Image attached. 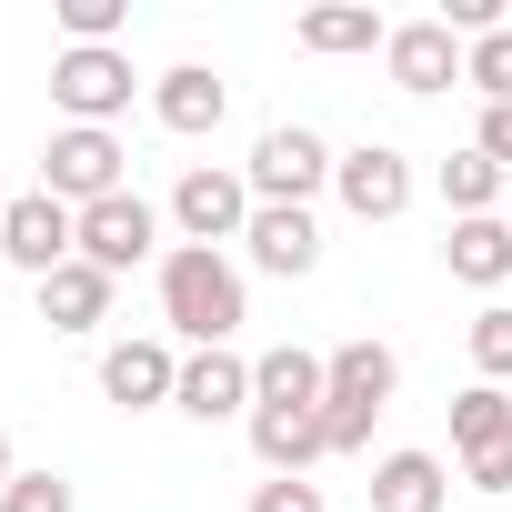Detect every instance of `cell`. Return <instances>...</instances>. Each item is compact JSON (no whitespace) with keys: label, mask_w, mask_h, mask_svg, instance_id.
Wrapping results in <instances>:
<instances>
[{"label":"cell","mask_w":512,"mask_h":512,"mask_svg":"<svg viewBox=\"0 0 512 512\" xmlns=\"http://www.w3.org/2000/svg\"><path fill=\"white\" fill-rule=\"evenodd\" d=\"M161 322H171V342H191V352H231V332L251 322L241 262H231V251H201V241H171V251H161Z\"/></svg>","instance_id":"obj_1"},{"label":"cell","mask_w":512,"mask_h":512,"mask_svg":"<svg viewBox=\"0 0 512 512\" xmlns=\"http://www.w3.org/2000/svg\"><path fill=\"white\" fill-rule=\"evenodd\" d=\"M332 141L322 131H302V121H272L262 141H251V161H241V181H251V201H272V211H312L322 191H332Z\"/></svg>","instance_id":"obj_2"},{"label":"cell","mask_w":512,"mask_h":512,"mask_svg":"<svg viewBox=\"0 0 512 512\" xmlns=\"http://www.w3.org/2000/svg\"><path fill=\"white\" fill-rule=\"evenodd\" d=\"M41 191L71 201V211L131 191V151H121V131H81V121H61V131L41 141Z\"/></svg>","instance_id":"obj_3"},{"label":"cell","mask_w":512,"mask_h":512,"mask_svg":"<svg viewBox=\"0 0 512 512\" xmlns=\"http://www.w3.org/2000/svg\"><path fill=\"white\" fill-rule=\"evenodd\" d=\"M0 262L31 272V292H41L61 262H81V211H71V201H51V191L0 201Z\"/></svg>","instance_id":"obj_4"},{"label":"cell","mask_w":512,"mask_h":512,"mask_svg":"<svg viewBox=\"0 0 512 512\" xmlns=\"http://www.w3.org/2000/svg\"><path fill=\"white\" fill-rule=\"evenodd\" d=\"M251 211H262V201H251V181L221 171V161H191V171L171 181V231L201 241V251H231V241L251 231Z\"/></svg>","instance_id":"obj_5"},{"label":"cell","mask_w":512,"mask_h":512,"mask_svg":"<svg viewBox=\"0 0 512 512\" xmlns=\"http://www.w3.org/2000/svg\"><path fill=\"white\" fill-rule=\"evenodd\" d=\"M131 91H141L131 51H61V61H51V101H61V121H81V131H111V121L131 111Z\"/></svg>","instance_id":"obj_6"},{"label":"cell","mask_w":512,"mask_h":512,"mask_svg":"<svg viewBox=\"0 0 512 512\" xmlns=\"http://www.w3.org/2000/svg\"><path fill=\"white\" fill-rule=\"evenodd\" d=\"M161 221H171V211H151L141 191L91 201V211H81V262H91V272H111V282H121V272H141V262H161Z\"/></svg>","instance_id":"obj_7"},{"label":"cell","mask_w":512,"mask_h":512,"mask_svg":"<svg viewBox=\"0 0 512 512\" xmlns=\"http://www.w3.org/2000/svg\"><path fill=\"white\" fill-rule=\"evenodd\" d=\"M332 201H342L352 221H402V211H412V151L352 141V151L332 161Z\"/></svg>","instance_id":"obj_8"},{"label":"cell","mask_w":512,"mask_h":512,"mask_svg":"<svg viewBox=\"0 0 512 512\" xmlns=\"http://www.w3.org/2000/svg\"><path fill=\"white\" fill-rule=\"evenodd\" d=\"M151 121H161L171 141H211V131L231 121V81H221L211 61H171V71L151 81Z\"/></svg>","instance_id":"obj_9"},{"label":"cell","mask_w":512,"mask_h":512,"mask_svg":"<svg viewBox=\"0 0 512 512\" xmlns=\"http://www.w3.org/2000/svg\"><path fill=\"white\" fill-rule=\"evenodd\" d=\"M171 392H181V352H171L161 332H131V342L101 352V402H121V412H161Z\"/></svg>","instance_id":"obj_10"},{"label":"cell","mask_w":512,"mask_h":512,"mask_svg":"<svg viewBox=\"0 0 512 512\" xmlns=\"http://www.w3.org/2000/svg\"><path fill=\"white\" fill-rule=\"evenodd\" d=\"M241 262L272 272V282H312V272H322V221L262 201V211H251V231H241Z\"/></svg>","instance_id":"obj_11"},{"label":"cell","mask_w":512,"mask_h":512,"mask_svg":"<svg viewBox=\"0 0 512 512\" xmlns=\"http://www.w3.org/2000/svg\"><path fill=\"white\" fill-rule=\"evenodd\" d=\"M382 71H392V91L432 101V91H452V81H462V41H452L442 21H392V41H382Z\"/></svg>","instance_id":"obj_12"},{"label":"cell","mask_w":512,"mask_h":512,"mask_svg":"<svg viewBox=\"0 0 512 512\" xmlns=\"http://www.w3.org/2000/svg\"><path fill=\"white\" fill-rule=\"evenodd\" d=\"M171 412H191V422H251V362L241 352H181Z\"/></svg>","instance_id":"obj_13"},{"label":"cell","mask_w":512,"mask_h":512,"mask_svg":"<svg viewBox=\"0 0 512 512\" xmlns=\"http://www.w3.org/2000/svg\"><path fill=\"white\" fill-rule=\"evenodd\" d=\"M442 272H452L462 292H502V282H512V211L442 221Z\"/></svg>","instance_id":"obj_14"},{"label":"cell","mask_w":512,"mask_h":512,"mask_svg":"<svg viewBox=\"0 0 512 512\" xmlns=\"http://www.w3.org/2000/svg\"><path fill=\"white\" fill-rule=\"evenodd\" d=\"M251 452H262V472H312V462H332L322 412H302V402H251Z\"/></svg>","instance_id":"obj_15"},{"label":"cell","mask_w":512,"mask_h":512,"mask_svg":"<svg viewBox=\"0 0 512 512\" xmlns=\"http://www.w3.org/2000/svg\"><path fill=\"white\" fill-rule=\"evenodd\" d=\"M111 292H121L111 272H91V262H61V272L41 282V322H51L61 342H91V332L111 322Z\"/></svg>","instance_id":"obj_16"},{"label":"cell","mask_w":512,"mask_h":512,"mask_svg":"<svg viewBox=\"0 0 512 512\" xmlns=\"http://www.w3.org/2000/svg\"><path fill=\"white\" fill-rule=\"evenodd\" d=\"M322 362H332V392H322V402H372V412H392V392H402V352H392V342L362 332V342H332Z\"/></svg>","instance_id":"obj_17"},{"label":"cell","mask_w":512,"mask_h":512,"mask_svg":"<svg viewBox=\"0 0 512 512\" xmlns=\"http://www.w3.org/2000/svg\"><path fill=\"white\" fill-rule=\"evenodd\" d=\"M442 502H452L442 452H382L372 462V512H442Z\"/></svg>","instance_id":"obj_18"},{"label":"cell","mask_w":512,"mask_h":512,"mask_svg":"<svg viewBox=\"0 0 512 512\" xmlns=\"http://www.w3.org/2000/svg\"><path fill=\"white\" fill-rule=\"evenodd\" d=\"M322 392H332V362L302 352V342H272L262 362H251V402H302V412H322Z\"/></svg>","instance_id":"obj_19"},{"label":"cell","mask_w":512,"mask_h":512,"mask_svg":"<svg viewBox=\"0 0 512 512\" xmlns=\"http://www.w3.org/2000/svg\"><path fill=\"white\" fill-rule=\"evenodd\" d=\"M292 41H302V51H322V61H352V51H382V41H392V21H382V11H302V21H292Z\"/></svg>","instance_id":"obj_20"},{"label":"cell","mask_w":512,"mask_h":512,"mask_svg":"<svg viewBox=\"0 0 512 512\" xmlns=\"http://www.w3.org/2000/svg\"><path fill=\"white\" fill-rule=\"evenodd\" d=\"M432 191H442V211H452V221H482V211H502L512 171H492L482 151H452V161L432 171Z\"/></svg>","instance_id":"obj_21"},{"label":"cell","mask_w":512,"mask_h":512,"mask_svg":"<svg viewBox=\"0 0 512 512\" xmlns=\"http://www.w3.org/2000/svg\"><path fill=\"white\" fill-rule=\"evenodd\" d=\"M492 442H512V392H502V382L452 392V462H472V452H492Z\"/></svg>","instance_id":"obj_22"},{"label":"cell","mask_w":512,"mask_h":512,"mask_svg":"<svg viewBox=\"0 0 512 512\" xmlns=\"http://www.w3.org/2000/svg\"><path fill=\"white\" fill-rule=\"evenodd\" d=\"M462 81L482 91V111H512V21L482 31V41H462Z\"/></svg>","instance_id":"obj_23"},{"label":"cell","mask_w":512,"mask_h":512,"mask_svg":"<svg viewBox=\"0 0 512 512\" xmlns=\"http://www.w3.org/2000/svg\"><path fill=\"white\" fill-rule=\"evenodd\" d=\"M462 342H472V372L482 382H512V302H482Z\"/></svg>","instance_id":"obj_24"},{"label":"cell","mask_w":512,"mask_h":512,"mask_svg":"<svg viewBox=\"0 0 512 512\" xmlns=\"http://www.w3.org/2000/svg\"><path fill=\"white\" fill-rule=\"evenodd\" d=\"M0 512H81V492H71V472H51V462L31 472V462H21V482L0 492Z\"/></svg>","instance_id":"obj_25"},{"label":"cell","mask_w":512,"mask_h":512,"mask_svg":"<svg viewBox=\"0 0 512 512\" xmlns=\"http://www.w3.org/2000/svg\"><path fill=\"white\" fill-rule=\"evenodd\" d=\"M251 512H332L312 472H272V482H251Z\"/></svg>","instance_id":"obj_26"},{"label":"cell","mask_w":512,"mask_h":512,"mask_svg":"<svg viewBox=\"0 0 512 512\" xmlns=\"http://www.w3.org/2000/svg\"><path fill=\"white\" fill-rule=\"evenodd\" d=\"M372 422H382L372 402H322V442L332 452H372Z\"/></svg>","instance_id":"obj_27"},{"label":"cell","mask_w":512,"mask_h":512,"mask_svg":"<svg viewBox=\"0 0 512 512\" xmlns=\"http://www.w3.org/2000/svg\"><path fill=\"white\" fill-rule=\"evenodd\" d=\"M462 482H472V492H512V442L472 452V462H462Z\"/></svg>","instance_id":"obj_28"},{"label":"cell","mask_w":512,"mask_h":512,"mask_svg":"<svg viewBox=\"0 0 512 512\" xmlns=\"http://www.w3.org/2000/svg\"><path fill=\"white\" fill-rule=\"evenodd\" d=\"M472 151H482L492 171H512V111H482V121H472Z\"/></svg>","instance_id":"obj_29"},{"label":"cell","mask_w":512,"mask_h":512,"mask_svg":"<svg viewBox=\"0 0 512 512\" xmlns=\"http://www.w3.org/2000/svg\"><path fill=\"white\" fill-rule=\"evenodd\" d=\"M21 482V452H11V432H0V492H11Z\"/></svg>","instance_id":"obj_30"}]
</instances>
